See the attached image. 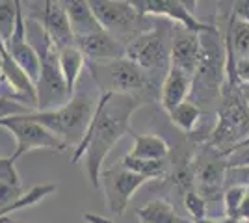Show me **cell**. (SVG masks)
I'll return each instance as SVG.
<instances>
[{
  "label": "cell",
  "mask_w": 249,
  "mask_h": 223,
  "mask_svg": "<svg viewBox=\"0 0 249 223\" xmlns=\"http://www.w3.org/2000/svg\"><path fill=\"white\" fill-rule=\"evenodd\" d=\"M143 104L145 99L134 93H101L89 127L86 130L82 141L74 147L71 158V164L84 160L88 179L95 190L101 188L104 160L123 136L134 134L130 130V119L136 110Z\"/></svg>",
  "instance_id": "1"
},
{
  "label": "cell",
  "mask_w": 249,
  "mask_h": 223,
  "mask_svg": "<svg viewBox=\"0 0 249 223\" xmlns=\"http://www.w3.org/2000/svg\"><path fill=\"white\" fill-rule=\"evenodd\" d=\"M249 138V108L240 93V80L234 71H225L218 108V123L212 128L208 147L221 154Z\"/></svg>",
  "instance_id": "2"
},
{
  "label": "cell",
  "mask_w": 249,
  "mask_h": 223,
  "mask_svg": "<svg viewBox=\"0 0 249 223\" xmlns=\"http://www.w3.org/2000/svg\"><path fill=\"white\" fill-rule=\"evenodd\" d=\"M95 106L97 103L93 97H89L88 93H74L62 106L51 110H32L24 116L51 130L67 145L76 147L89 127Z\"/></svg>",
  "instance_id": "3"
},
{
  "label": "cell",
  "mask_w": 249,
  "mask_h": 223,
  "mask_svg": "<svg viewBox=\"0 0 249 223\" xmlns=\"http://www.w3.org/2000/svg\"><path fill=\"white\" fill-rule=\"evenodd\" d=\"M227 69V49L221 47L218 32L201 34V60L192 78V93L197 103H212L221 95Z\"/></svg>",
  "instance_id": "4"
},
{
  "label": "cell",
  "mask_w": 249,
  "mask_h": 223,
  "mask_svg": "<svg viewBox=\"0 0 249 223\" xmlns=\"http://www.w3.org/2000/svg\"><path fill=\"white\" fill-rule=\"evenodd\" d=\"M89 71L97 86L101 87V93L112 91V93H134L143 97V93L151 91L153 87L149 74L126 56L110 62H91Z\"/></svg>",
  "instance_id": "5"
},
{
  "label": "cell",
  "mask_w": 249,
  "mask_h": 223,
  "mask_svg": "<svg viewBox=\"0 0 249 223\" xmlns=\"http://www.w3.org/2000/svg\"><path fill=\"white\" fill-rule=\"evenodd\" d=\"M171 39L173 30L167 26L140 30L124 45V56L140 65L147 74L158 73L160 69L167 71L171 65Z\"/></svg>",
  "instance_id": "6"
},
{
  "label": "cell",
  "mask_w": 249,
  "mask_h": 223,
  "mask_svg": "<svg viewBox=\"0 0 249 223\" xmlns=\"http://www.w3.org/2000/svg\"><path fill=\"white\" fill-rule=\"evenodd\" d=\"M37 22V21H36ZM41 28V26H39ZM41 60V73L36 82L37 89V110H51L65 104L71 97L63 80L60 62H58V49L52 45L49 35L41 28V47L37 49Z\"/></svg>",
  "instance_id": "7"
},
{
  "label": "cell",
  "mask_w": 249,
  "mask_h": 223,
  "mask_svg": "<svg viewBox=\"0 0 249 223\" xmlns=\"http://www.w3.org/2000/svg\"><path fill=\"white\" fill-rule=\"evenodd\" d=\"M0 127L10 130L11 134L15 136L17 147H15V153L11 156L13 162H17L26 153L36 151V149H49V151L63 153L65 149L69 147L62 138H58L56 134H52L51 130H47L39 123L28 119L24 114L0 119Z\"/></svg>",
  "instance_id": "8"
},
{
  "label": "cell",
  "mask_w": 249,
  "mask_h": 223,
  "mask_svg": "<svg viewBox=\"0 0 249 223\" xmlns=\"http://www.w3.org/2000/svg\"><path fill=\"white\" fill-rule=\"evenodd\" d=\"M145 182H149L147 177L138 175L134 171H128L123 166L103 170V173H101V186H103L104 190L108 210L115 214V216L124 214L128 203L132 199V195Z\"/></svg>",
  "instance_id": "9"
},
{
  "label": "cell",
  "mask_w": 249,
  "mask_h": 223,
  "mask_svg": "<svg viewBox=\"0 0 249 223\" xmlns=\"http://www.w3.org/2000/svg\"><path fill=\"white\" fill-rule=\"evenodd\" d=\"M97 22L110 34H128L130 37L140 30V21L143 17L126 0H86Z\"/></svg>",
  "instance_id": "10"
},
{
  "label": "cell",
  "mask_w": 249,
  "mask_h": 223,
  "mask_svg": "<svg viewBox=\"0 0 249 223\" xmlns=\"http://www.w3.org/2000/svg\"><path fill=\"white\" fill-rule=\"evenodd\" d=\"M140 17H166L175 24L184 26L186 30L197 34H207V32H218V28L210 22L199 21L197 17L178 2V0H126Z\"/></svg>",
  "instance_id": "11"
},
{
  "label": "cell",
  "mask_w": 249,
  "mask_h": 223,
  "mask_svg": "<svg viewBox=\"0 0 249 223\" xmlns=\"http://www.w3.org/2000/svg\"><path fill=\"white\" fill-rule=\"evenodd\" d=\"M39 13H34L32 19L39 22L43 32L49 35V39L56 49H63L74 45V32L71 21L67 17V11L63 8L62 0H45Z\"/></svg>",
  "instance_id": "12"
},
{
  "label": "cell",
  "mask_w": 249,
  "mask_h": 223,
  "mask_svg": "<svg viewBox=\"0 0 249 223\" xmlns=\"http://www.w3.org/2000/svg\"><path fill=\"white\" fill-rule=\"evenodd\" d=\"M201 60V34L177 24L171 39V65L194 78Z\"/></svg>",
  "instance_id": "13"
},
{
  "label": "cell",
  "mask_w": 249,
  "mask_h": 223,
  "mask_svg": "<svg viewBox=\"0 0 249 223\" xmlns=\"http://www.w3.org/2000/svg\"><path fill=\"white\" fill-rule=\"evenodd\" d=\"M74 45L91 62L119 60V58H124V52H126L123 43L119 41L114 34L106 32L104 28L74 37Z\"/></svg>",
  "instance_id": "14"
},
{
  "label": "cell",
  "mask_w": 249,
  "mask_h": 223,
  "mask_svg": "<svg viewBox=\"0 0 249 223\" xmlns=\"http://www.w3.org/2000/svg\"><path fill=\"white\" fill-rule=\"evenodd\" d=\"M225 173H227L225 156L214 149L212 156H205L196 166L194 181L197 184V191L205 199L218 195L219 191L225 188Z\"/></svg>",
  "instance_id": "15"
},
{
  "label": "cell",
  "mask_w": 249,
  "mask_h": 223,
  "mask_svg": "<svg viewBox=\"0 0 249 223\" xmlns=\"http://www.w3.org/2000/svg\"><path fill=\"white\" fill-rule=\"evenodd\" d=\"M188 93H192V76L180 71L178 67L169 65L160 87V103L166 114H169L180 103H184Z\"/></svg>",
  "instance_id": "16"
},
{
  "label": "cell",
  "mask_w": 249,
  "mask_h": 223,
  "mask_svg": "<svg viewBox=\"0 0 249 223\" xmlns=\"http://www.w3.org/2000/svg\"><path fill=\"white\" fill-rule=\"evenodd\" d=\"M6 49L11 54V58L19 64V67L36 84L39 78V73H41V60H39L37 49L26 41V37H11L10 43L6 45Z\"/></svg>",
  "instance_id": "17"
},
{
  "label": "cell",
  "mask_w": 249,
  "mask_h": 223,
  "mask_svg": "<svg viewBox=\"0 0 249 223\" xmlns=\"http://www.w3.org/2000/svg\"><path fill=\"white\" fill-rule=\"evenodd\" d=\"M58 62H60V69H62L69 97H73L76 91L78 78H80L84 65H86V56L76 45H69V47L58 49Z\"/></svg>",
  "instance_id": "18"
},
{
  "label": "cell",
  "mask_w": 249,
  "mask_h": 223,
  "mask_svg": "<svg viewBox=\"0 0 249 223\" xmlns=\"http://www.w3.org/2000/svg\"><path fill=\"white\" fill-rule=\"evenodd\" d=\"M62 2L65 11H67V17L71 21V26H73L74 37L103 28L93 17L86 0H62Z\"/></svg>",
  "instance_id": "19"
},
{
  "label": "cell",
  "mask_w": 249,
  "mask_h": 223,
  "mask_svg": "<svg viewBox=\"0 0 249 223\" xmlns=\"http://www.w3.org/2000/svg\"><path fill=\"white\" fill-rule=\"evenodd\" d=\"M140 223H194L178 216L175 206L166 199H155L136 210Z\"/></svg>",
  "instance_id": "20"
},
{
  "label": "cell",
  "mask_w": 249,
  "mask_h": 223,
  "mask_svg": "<svg viewBox=\"0 0 249 223\" xmlns=\"http://www.w3.org/2000/svg\"><path fill=\"white\" fill-rule=\"evenodd\" d=\"M134 147L128 153L130 156L149 160H166L169 154V143L156 134H132Z\"/></svg>",
  "instance_id": "21"
},
{
  "label": "cell",
  "mask_w": 249,
  "mask_h": 223,
  "mask_svg": "<svg viewBox=\"0 0 249 223\" xmlns=\"http://www.w3.org/2000/svg\"><path fill=\"white\" fill-rule=\"evenodd\" d=\"M56 191V184H36V186H32L28 191H24L21 197L17 199V201L10 203V205H6V206H0V220L2 218H6V216H10V214L17 212V210H22V208H28V206H34V205H37L39 201H43L45 197H49Z\"/></svg>",
  "instance_id": "22"
},
{
  "label": "cell",
  "mask_w": 249,
  "mask_h": 223,
  "mask_svg": "<svg viewBox=\"0 0 249 223\" xmlns=\"http://www.w3.org/2000/svg\"><path fill=\"white\" fill-rule=\"evenodd\" d=\"M227 41L236 60H249V22L240 21L232 15L229 22Z\"/></svg>",
  "instance_id": "23"
},
{
  "label": "cell",
  "mask_w": 249,
  "mask_h": 223,
  "mask_svg": "<svg viewBox=\"0 0 249 223\" xmlns=\"http://www.w3.org/2000/svg\"><path fill=\"white\" fill-rule=\"evenodd\" d=\"M167 116H169L171 123H173L178 130L190 134V132H194L196 127L199 125L203 112H201L199 104H196L194 101H184V103H180L178 106L173 108Z\"/></svg>",
  "instance_id": "24"
},
{
  "label": "cell",
  "mask_w": 249,
  "mask_h": 223,
  "mask_svg": "<svg viewBox=\"0 0 249 223\" xmlns=\"http://www.w3.org/2000/svg\"><path fill=\"white\" fill-rule=\"evenodd\" d=\"M121 166L126 168L128 171H134L138 175H143L149 181H155L164 177L166 173V166L164 160H149V158H138V156H130L126 154L121 162Z\"/></svg>",
  "instance_id": "25"
},
{
  "label": "cell",
  "mask_w": 249,
  "mask_h": 223,
  "mask_svg": "<svg viewBox=\"0 0 249 223\" xmlns=\"http://www.w3.org/2000/svg\"><path fill=\"white\" fill-rule=\"evenodd\" d=\"M19 15H24V10L15 4V0H0V39L6 45L15 32Z\"/></svg>",
  "instance_id": "26"
},
{
  "label": "cell",
  "mask_w": 249,
  "mask_h": 223,
  "mask_svg": "<svg viewBox=\"0 0 249 223\" xmlns=\"http://www.w3.org/2000/svg\"><path fill=\"white\" fill-rule=\"evenodd\" d=\"M244 193H246V188H242V186H227L225 188V193H223V208H225V216L227 218H232V220L240 222L238 210Z\"/></svg>",
  "instance_id": "27"
},
{
  "label": "cell",
  "mask_w": 249,
  "mask_h": 223,
  "mask_svg": "<svg viewBox=\"0 0 249 223\" xmlns=\"http://www.w3.org/2000/svg\"><path fill=\"white\" fill-rule=\"evenodd\" d=\"M182 201H184V206H186L188 214L192 216V222L201 220V218L207 216V199H205L197 190L184 191Z\"/></svg>",
  "instance_id": "28"
},
{
  "label": "cell",
  "mask_w": 249,
  "mask_h": 223,
  "mask_svg": "<svg viewBox=\"0 0 249 223\" xmlns=\"http://www.w3.org/2000/svg\"><path fill=\"white\" fill-rule=\"evenodd\" d=\"M225 164L227 168H248L249 166V138L240 141L238 145L227 151L225 154Z\"/></svg>",
  "instance_id": "29"
},
{
  "label": "cell",
  "mask_w": 249,
  "mask_h": 223,
  "mask_svg": "<svg viewBox=\"0 0 249 223\" xmlns=\"http://www.w3.org/2000/svg\"><path fill=\"white\" fill-rule=\"evenodd\" d=\"M34 108L22 104L19 101L11 99V97H6L4 93H0V119L10 116H21V114H28Z\"/></svg>",
  "instance_id": "30"
},
{
  "label": "cell",
  "mask_w": 249,
  "mask_h": 223,
  "mask_svg": "<svg viewBox=\"0 0 249 223\" xmlns=\"http://www.w3.org/2000/svg\"><path fill=\"white\" fill-rule=\"evenodd\" d=\"M15 164H17V162H13L11 156H0V182H10V184L22 186L21 177H19V173H17Z\"/></svg>",
  "instance_id": "31"
},
{
  "label": "cell",
  "mask_w": 249,
  "mask_h": 223,
  "mask_svg": "<svg viewBox=\"0 0 249 223\" xmlns=\"http://www.w3.org/2000/svg\"><path fill=\"white\" fill-rule=\"evenodd\" d=\"M227 186L249 188V166L248 168H227V173H225V188Z\"/></svg>",
  "instance_id": "32"
},
{
  "label": "cell",
  "mask_w": 249,
  "mask_h": 223,
  "mask_svg": "<svg viewBox=\"0 0 249 223\" xmlns=\"http://www.w3.org/2000/svg\"><path fill=\"white\" fill-rule=\"evenodd\" d=\"M22 193H24L22 186L10 184V182H0V206H6L10 203L17 201Z\"/></svg>",
  "instance_id": "33"
},
{
  "label": "cell",
  "mask_w": 249,
  "mask_h": 223,
  "mask_svg": "<svg viewBox=\"0 0 249 223\" xmlns=\"http://www.w3.org/2000/svg\"><path fill=\"white\" fill-rule=\"evenodd\" d=\"M232 15H234L236 19H240V21L249 22V0H236V2H234Z\"/></svg>",
  "instance_id": "34"
},
{
  "label": "cell",
  "mask_w": 249,
  "mask_h": 223,
  "mask_svg": "<svg viewBox=\"0 0 249 223\" xmlns=\"http://www.w3.org/2000/svg\"><path fill=\"white\" fill-rule=\"evenodd\" d=\"M234 71H236V78L240 82L249 84V60H236Z\"/></svg>",
  "instance_id": "35"
},
{
  "label": "cell",
  "mask_w": 249,
  "mask_h": 223,
  "mask_svg": "<svg viewBox=\"0 0 249 223\" xmlns=\"http://www.w3.org/2000/svg\"><path fill=\"white\" fill-rule=\"evenodd\" d=\"M238 220H240V222H248L249 223V188H246V193H244L242 203H240Z\"/></svg>",
  "instance_id": "36"
},
{
  "label": "cell",
  "mask_w": 249,
  "mask_h": 223,
  "mask_svg": "<svg viewBox=\"0 0 249 223\" xmlns=\"http://www.w3.org/2000/svg\"><path fill=\"white\" fill-rule=\"evenodd\" d=\"M194 223H240L236 220H232V218H227V216H205V218H201V220H196Z\"/></svg>",
  "instance_id": "37"
},
{
  "label": "cell",
  "mask_w": 249,
  "mask_h": 223,
  "mask_svg": "<svg viewBox=\"0 0 249 223\" xmlns=\"http://www.w3.org/2000/svg\"><path fill=\"white\" fill-rule=\"evenodd\" d=\"M84 222L86 223H115L114 220H110V218H104V216H97L93 212H84Z\"/></svg>",
  "instance_id": "38"
},
{
  "label": "cell",
  "mask_w": 249,
  "mask_h": 223,
  "mask_svg": "<svg viewBox=\"0 0 249 223\" xmlns=\"http://www.w3.org/2000/svg\"><path fill=\"white\" fill-rule=\"evenodd\" d=\"M178 2H180V4H182V6H184V8H186V10L190 11V13H194V15H196L197 0H178Z\"/></svg>",
  "instance_id": "39"
},
{
  "label": "cell",
  "mask_w": 249,
  "mask_h": 223,
  "mask_svg": "<svg viewBox=\"0 0 249 223\" xmlns=\"http://www.w3.org/2000/svg\"><path fill=\"white\" fill-rule=\"evenodd\" d=\"M240 93H242L244 103H246V104H248V108H249V84H246V82H240Z\"/></svg>",
  "instance_id": "40"
},
{
  "label": "cell",
  "mask_w": 249,
  "mask_h": 223,
  "mask_svg": "<svg viewBox=\"0 0 249 223\" xmlns=\"http://www.w3.org/2000/svg\"><path fill=\"white\" fill-rule=\"evenodd\" d=\"M0 223H15V222H11L10 218H8V216H6V218H2V220H0Z\"/></svg>",
  "instance_id": "41"
},
{
  "label": "cell",
  "mask_w": 249,
  "mask_h": 223,
  "mask_svg": "<svg viewBox=\"0 0 249 223\" xmlns=\"http://www.w3.org/2000/svg\"><path fill=\"white\" fill-rule=\"evenodd\" d=\"M15 4H17L19 8H22V0H15ZM22 10H24V8H22Z\"/></svg>",
  "instance_id": "42"
},
{
  "label": "cell",
  "mask_w": 249,
  "mask_h": 223,
  "mask_svg": "<svg viewBox=\"0 0 249 223\" xmlns=\"http://www.w3.org/2000/svg\"><path fill=\"white\" fill-rule=\"evenodd\" d=\"M2 43H4V41H2V39H0V49H2Z\"/></svg>",
  "instance_id": "43"
}]
</instances>
